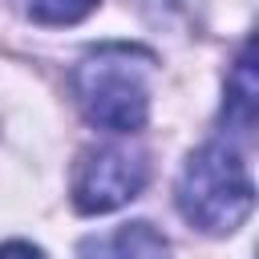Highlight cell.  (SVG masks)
Listing matches in <instances>:
<instances>
[{
  "label": "cell",
  "instance_id": "cell-1",
  "mask_svg": "<svg viewBox=\"0 0 259 259\" xmlns=\"http://www.w3.org/2000/svg\"><path fill=\"white\" fill-rule=\"evenodd\" d=\"M154 53L142 45H101L73 69V97L97 130L134 134L150 113Z\"/></svg>",
  "mask_w": 259,
  "mask_h": 259
},
{
  "label": "cell",
  "instance_id": "cell-7",
  "mask_svg": "<svg viewBox=\"0 0 259 259\" xmlns=\"http://www.w3.org/2000/svg\"><path fill=\"white\" fill-rule=\"evenodd\" d=\"M0 259H49V255L24 239H12V243H0Z\"/></svg>",
  "mask_w": 259,
  "mask_h": 259
},
{
  "label": "cell",
  "instance_id": "cell-2",
  "mask_svg": "<svg viewBox=\"0 0 259 259\" xmlns=\"http://www.w3.org/2000/svg\"><path fill=\"white\" fill-rule=\"evenodd\" d=\"M174 202L182 219L206 235H231L243 227L255 206V182L243 154L227 142L198 146L178 174Z\"/></svg>",
  "mask_w": 259,
  "mask_h": 259
},
{
  "label": "cell",
  "instance_id": "cell-5",
  "mask_svg": "<svg viewBox=\"0 0 259 259\" xmlns=\"http://www.w3.org/2000/svg\"><path fill=\"white\" fill-rule=\"evenodd\" d=\"M255 57H251V40L239 49V61L227 77V105H223V121L235 134H251L255 125Z\"/></svg>",
  "mask_w": 259,
  "mask_h": 259
},
{
  "label": "cell",
  "instance_id": "cell-3",
  "mask_svg": "<svg viewBox=\"0 0 259 259\" xmlns=\"http://www.w3.org/2000/svg\"><path fill=\"white\" fill-rule=\"evenodd\" d=\"M150 178L146 150L130 142L89 146L73 166V206L81 214H109L142 194Z\"/></svg>",
  "mask_w": 259,
  "mask_h": 259
},
{
  "label": "cell",
  "instance_id": "cell-6",
  "mask_svg": "<svg viewBox=\"0 0 259 259\" xmlns=\"http://www.w3.org/2000/svg\"><path fill=\"white\" fill-rule=\"evenodd\" d=\"M93 8L97 0H28V16L40 24H77Z\"/></svg>",
  "mask_w": 259,
  "mask_h": 259
},
{
  "label": "cell",
  "instance_id": "cell-4",
  "mask_svg": "<svg viewBox=\"0 0 259 259\" xmlns=\"http://www.w3.org/2000/svg\"><path fill=\"white\" fill-rule=\"evenodd\" d=\"M77 259H170V243L154 223H125L109 235H89L77 247Z\"/></svg>",
  "mask_w": 259,
  "mask_h": 259
}]
</instances>
